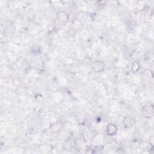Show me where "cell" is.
Listing matches in <instances>:
<instances>
[{
  "mask_svg": "<svg viewBox=\"0 0 154 154\" xmlns=\"http://www.w3.org/2000/svg\"><path fill=\"white\" fill-rule=\"evenodd\" d=\"M140 64L138 62H134L131 67V70L133 72H137L138 71L139 69H140Z\"/></svg>",
  "mask_w": 154,
  "mask_h": 154,
  "instance_id": "obj_7",
  "label": "cell"
},
{
  "mask_svg": "<svg viewBox=\"0 0 154 154\" xmlns=\"http://www.w3.org/2000/svg\"><path fill=\"white\" fill-rule=\"evenodd\" d=\"M153 106L150 104L144 105L141 108V114L146 119H150L153 116Z\"/></svg>",
  "mask_w": 154,
  "mask_h": 154,
  "instance_id": "obj_1",
  "label": "cell"
},
{
  "mask_svg": "<svg viewBox=\"0 0 154 154\" xmlns=\"http://www.w3.org/2000/svg\"><path fill=\"white\" fill-rule=\"evenodd\" d=\"M117 131V126L114 123H108L106 127V133L108 136L114 135Z\"/></svg>",
  "mask_w": 154,
  "mask_h": 154,
  "instance_id": "obj_5",
  "label": "cell"
},
{
  "mask_svg": "<svg viewBox=\"0 0 154 154\" xmlns=\"http://www.w3.org/2000/svg\"><path fill=\"white\" fill-rule=\"evenodd\" d=\"M69 19V15L64 11H60L57 13L56 19L61 24H66Z\"/></svg>",
  "mask_w": 154,
  "mask_h": 154,
  "instance_id": "obj_2",
  "label": "cell"
},
{
  "mask_svg": "<svg viewBox=\"0 0 154 154\" xmlns=\"http://www.w3.org/2000/svg\"><path fill=\"white\" fill-rule=\"evenodd\" d=\"M143 77L144 78V79H152L153 77V72L150 70H146L143 72Z\"/></svg>",
  "mask_w": 154,
  "mask_h": 154,
  "instance_id": "obj_6",
  "label": "cell"
},
{
  "mask_svg": "<svg viewBox=\"0 0 154 154\" xmlns=\"http://www.w3.org/2000/svg\"><path fill=\"white\" fill-rule=\"evenodd\" d=\"M136 123V119L134 117L128 115L124 117L123 120V124L125 128H131L133 127Z\"/></svg>",
  "mask_w": 154,
  "mask_h": 154,
  "instance_id": "obj_3",
  "label": "cell"
},
{
  "mask_svg": "<svg viewBox=\"0 0 154 154\" xmlns=\"http://www.w3.org/2000/svg\"><path fill=\"white\" fill-rule=\"evenodd\" d=\"M35 99L37 102H39V103H43L44 102V98L43 96L40 94H37V95H35Z\"/></svg>",
  "mask_w": 154,
  "mask_h": 154,
  "instance_id": "obj_8",
  "label": "cell"
},
{
  "mask_svg": "<svg viewBox=\"0 0 154 154\" xmlns=\"http://www.w3.org/2000/svg\"><path fill=\"white\" fill-rule=\"evenodd\" d=\"M105 63L101 60H95L92 64V68L95 73H100L105 69Z\"/></svg>",
  "mask_w": 154,
  "mask_h": 154,
  "instance_id": "obj_4",
  "label": "cell"
},
{
  "mask_svg": "<svg viewBox=\"0 0 154 154\" xmlns=\"http://www.w3.org/2000/svg\"><path fill=\"white\" fill-rule=\"evenodd\" d=\"M149 143L151 144L152 146L153 145V136H151L149 138Z\"/></svg>",
  "mask_w": 154,
  "mask_h": 154,
  "instance_id": "obj_9",
  "label": "cell"
}]
</instances>
